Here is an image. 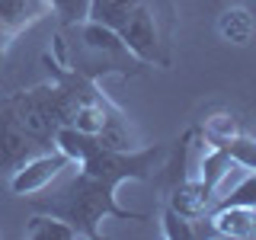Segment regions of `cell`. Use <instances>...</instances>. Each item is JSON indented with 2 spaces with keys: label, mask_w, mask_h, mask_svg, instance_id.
<instances>
[{
  "label": "cell",
  "mask_w": 256,
  "mask_h": 240,
  "mask_svg": "<svg viewBox=\"0 0 256 240\" xmlns=\"http://www.w3.org/2000/svg\"><path fill=\"white\" fill-rule=\"evenodd\" d=\"M38 150H48V148H42V144L20 125V118L13 116L10 102L0 100V170L13 173L22 160H29L32 154H38Z\"/></svg>",
  "instance_id": "obj_5"
},
{
  "label": "cell",
  "mask_w": 256,
  "mask_h": 240,
  "mask_svg": "<svg viewBox=\"0 0 256 240\" xmlns=\"http://www.w3.org/2000/svg\"><path fill=\"white\" fill-rule=\"evenodd\" d=\"M45 13L48 0H0V52Z\"/></svg>",
  "instance_id": "obj_6"
},
{
  "label": "cell",
  "mask_w": 256,
  "mask_h": 240,
  "mask_svg": "<svg viewBox=\"0 0 256 240\" xmlns=\"http://www.w3.org/2000/svg\"><path fill=\"white\" fill-rule=\"evenodd\" d=\"M221 150L234 160V164L244 166V170H256V138H250V134H244V132L234 134Z\"/></svg>",
  "instance_id": "obj_14"
},
{
  "label": "cell",
  "mask_w": 256,
  "mask_h": 240,
  "mask_svg": "<svg viewBox=\"0 0 256 240\" xmlns=\"http://www.w3.org/2000/svg\"><path fill=\"white\" fill-rule=\"evenodd\" d=\"M218 36L230 45H250L253 36H256V22L250 10L244 6H228L221 16H218Z\"/></svg>",
  "instance_id": "obj_9"
},
{
  "label": "cell",
  "mask_w": 256,
  "mask_h": 240,
  "mask_svg": "<svg viewBox=\"0 0 256 240\" xmlns=\"http://www.w3.org/2000/svg\"><path fill=\"white\" fill-rule=\"evenodd\" d=\"M212 230L230 240L256 237V208L246 205H218L212 212Z\"/></svg>",
  "instance_id": "obj_7"
},
{
  "label": "cell",
  "mask_w": 256,
  "mask_h": 240,
  "mask_svg": "<svg viewBox=\"0 0 256 240\" xmlns=\"http://www.w3.org/2000/svg\"><path fill=\"white\" fill-rule=\"evenodd\" d=\"M170 0H141V6L125 20L118 38L141 64H166V45H170Z\"/></svg>",
  "instance_id": "obj_3"
},
{
  "label": "cell",
  "mask_w": 256,
  "mask_h": 240,
  "mask_svg": "<svg viewBox=\"0 0 256 240\" xmlns=\"http://www.w3.org/2000/svg\"><path fill=\"white\" fill-rule=\"evenodd\" d=\"M13 116L20 118V125L36 138L42 148H54V134L58 128L68 125V93L64 86L54 80V84L45 86H32V90L13 93L6 96Z\"/></svg>",
  "instance_id": "obj_2"
},
{
  "label": "cell",
  "mask_w": 256,
  "mask_h": 240,
  "mask_svg": "<svg viewBox=\"0 0 256 240\" xmlns=\"http://www.w3.org/2000/svg\"><path fill=\"white\" fill-rule=\"evenodd\" d=\"M234 134H240V128H237V118L228 116V112H218V116L205 118V125H202V138L208 148H224Z\"/></svg>",
  "instance_id": "obj_12"
},
{
  "label": "cell",
  "mask_w": 256,
  "mask_h": 240,
  "mask_svg": "<svg viewBox=\"0 0 256 240\" xmlns=\"http://www.w3.org/2000/svg\"><path fill=\"white\" fill-rule=\"evenodd\" d=\"M138 6H141V0H90V6H86V20L118 32L125 26V20L138 10Z\"/></svg>",
  "instance_id": "obj_10"
},
{
  "label": "cell",
  "mask_w": 256,
  "mask_h": 240,
  "mask_svg": "<svg viewBox=\"0 0 256 240\" xmlns=\"http://www.w3.org/2000/svg\"><path fill=\"white\" fill-rule=\"evenodd\" d=\"M218 205H246V208H256V170H244L234 180L224 196L218 198ZM214 205V208H218Z\"/></svg>",
  "instance_id": "obj_13"
},
{
  "label": "cell",
  "mask_w": 256,
  "mask_h": 240,
  "mask_svg": "<svg viewBox=\"0 0 256 240\" xmlns=\"http://www.w3.org/2000/svg\"><path fill=\"white\" fill-rule=\"evenodd\" d=\"M118 186L109 180H100L93 173L80 170L74 180H68L61 189H54L52 196L36 198L38 212H52L74 224V230L86 240L100 237V224L106 218H122V221H141V212H128L118 205Z\"/></svg>",
  "instance_id": "obj_1"
},
{
  "label": "cell",
  "mask_w": 256,
  "mask_h": 240,
  "mask_svg": "<svg viewBox=\"0 0 256 240\" xmlns=\"http://www.w3.org/2000/svg\"><path fill=\"white\" fill-rule=\"evenodd\" d=\"M48 6H54L64 16V22H80V20H86L90 0H48Z\"/></svg>",
  "instance_id": "obj_16"
},
{
  "label": "cell",
  "mask_w": 256,
  "mask_h": 240,
  "mask_svg": "<svg viewBox=\"0 0 256 240\" xmlns=\"http://www.w3.org/2000/svg\"><path fill=\"white\" fill-rule=\"evenodd\" d=\"M22 237H29V240H74L80 234L74 230V224H68L64 218H58L52 212H42L36 218H29Z\"/></svg>",
  "instance_id": "obj_11"
},
{
  "label": "cell",
  "mask_w": 256,
  "mask_h": 240,
  "mask_svg": "<svg viewBox=\"0 0 256 240\" xmlns=\"http://www.w3.org/2000/svg\"><path fill=\"white\" fill-rule=\"evenodd\" d=\"M70 166V157L64 150H38L29 160H22L10 176V192L13 196H36V192L48 189L54 180Z\"/></svg>",
  "instance_id": "obj_4"
},
{
  "label": "cell",
  "mask_w": 256,
  "mask_h": 240,
  "mask_svg": "<svg viewBox=\"0 0 256 240\" xmlns=\"http://www.w3.org/2000/svg\"><path fill=\"white\" fill-rule=\"evenodd\" d=\"M196 234H198V230L192 228V221L186 218V214H180L170 205L164 208V237H170V240H192Z\"/></svg>",
  "instance_id": "obj_15"
},
{
  "label": "cell",
  "mask_w": 256,
  "mask_h": 240,
  "mask_svg": "<svg viewBox=\"0 0 256 240\" xmlns=\"http://www.w3.org/2000/svg\"><path fill=\"white\" fill-rule=\"evenodd\" d=\"M170 208H176L180 214H186L189 221H198L202 214H208L212 208V192L198 176H182L170 192Z\"/></svg>",
  "instance_id": "obj_8"
}]
</instances>
